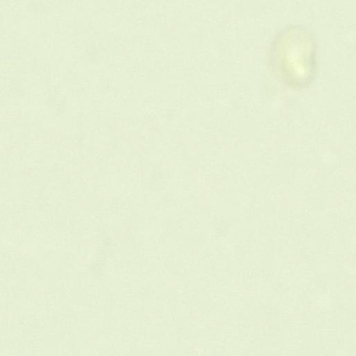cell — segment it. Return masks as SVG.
<instances>
[{
	"label": "cell",
	"instance_id": "cell-1",
	"mask_svg": "<svg viewBox=\"0 0 356 356\" xmlns=\"http://www.w3.org/2000/svg\"><path fill=\"white\" fill-rule=\"evenodd\" d=\"M269 63L285 84L295 89L308 86L317 71V46L312 34L299 25L285 28L273 40Z\"/></svg>",
	"mask_w": 356,
	"mask_h": 356
}]
</instances>
